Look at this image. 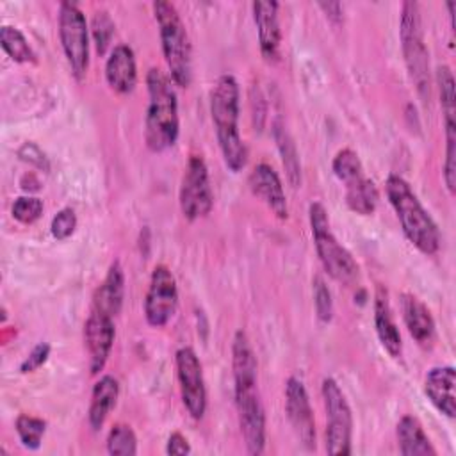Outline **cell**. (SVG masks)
Here are the masks:
<instances>
[{
    "label": "cell",
    "instance_id": "cell-1",
    "mask_svg": "<svg viewBox=\"0 0 456 456\" xmlns=\"http://www.w3.org/2000/svg\"><path fill=\"white\" fill-rule=\"evenodd\" d=\"M233 394L246 451L258 456L265 449V411L256 385V356L248 335L239 330L232 342Z\"/></svg>",
    "mask_w": 456,
    "mask_h": 456
},
{
    "label": "cell",
    "instance_id": "cell-2",
    "mask_svg": "<svg viewBox=\"0 0 456 456\" xmlns=\"http://www.w3.org/2000/svg\"><path fill=\"white\" fill-rule=\"evenodd\" d=\"M240 89L233 75H221L210 93V116L226 167L239 173L248 162V148L239 134Z\"/></svg>",
    "mask_w": 456,
    "mask_h": 456
},
{
    "label": "cell",
    "instance_id": "cell-3",
    "mask_svg": "<svg viewBox=\"0 0 456 456\" xmlns=\"http://www.w3.org/2000/svg\"><path fill=\"white\" fill-rule=\"evenodd\" d=\"M148 107L144 116V142L150 151L160 153L171 148L180 134L178 100L173 80L159 68L146 75Z\"/></svg>",
    "mask_w": 456,
    "mask_h": 456
},
{
    "label": "cell",
    "instance_id": "cell-4",
    "mask_svg": "<svg viewBox=\"0 0 456 456\" xmlns=\"http://www.w3.org/2000/svg\"><path fill=\"white\" fill-rule=\"evenodd\" d=\"M387 198L401 223L404 237L424 255L431 256L440 249V230L419 201L410 183L399 175H388L385 182Z\"/></svg>",
    "mask_w": 456,
    "mask_h": 456
},
{
    "label": "cell",
    "instance_id": "cell-5",
    "mask_svg": "<svg viewBox=\"0 0 456 456\" xmlns=\"http://www.w3.org/2000/svg\"><path fill=\"white\" fill-rule=\"evenodd\" d=\"M151 7L159 25L160 46L169 69V78L173 84L187 87L192 80V46L187 28L173 4L157 0Z\"/></svg>",
    "mask_w": 456,
    "mask_h": 456
},
{
    "label": "cell",
    "instance_id": "cell-6",
    "mask_svg": "<svg viewBox=\"0 0 456 456\" xmlns=\"http://www.w3.org/2000/svg\"><path fill=\"white\" fill-rule=\"evenodd\" d=\"M314 246L324 271L338 283L353 285L358 280L360 267L353 255L338 242L330 226V217L322 203L314 201L308 207Z\"/></svg>",
    "mask_w": 456,
    "mask_h": 456
},
{
    "label": "cell",
    "instance_id": "cell-7",
    "mask_svg": "<svg viewBox=\"0 0 456 456\" xmlns=\"http://www.w3.org/2000/svg\"><path fill=\"white\" fill-rule=\"evenodd\" d=\"M401 48L404 55V64L408 75L422 100L431 94V78H429V59L428 48L422 34L420 7L417 2H404L401 7V23H399Z\"/></svg>",
    "mask_w": 456,
    "mask_h": 456
},
{
    "label": "cell",
    "instance_id": "cell-8",
    "mask_svg": "<svg viewBox=\"0 0 456 456\" xmlns=\"http://www.w3.org/2000/svg\"><path fill=\"white\" fill-rule=\"evenodd\" d=\"M59 39L73 77L82 80L89 68V27L75 2L59 4Z\"/></svg>",
    "mask_w": 456,
    "mask_h": 456
},
{
    "label": "cell",
    "instance_id": "cell-9",
    "mask_svg": "<svg viewBox=\"0 0 456 456\" xmlns=\"http://www.w3.org/2000/svg\"><path fill=\"white\" fill-rule=\"evenodd\" d=\"M326 410V452L331 456L351 454L353 413L351 406L333 378H324L321 387Z\"/></svg>",
    "mask_w": 456,
    "mask_h": 456
},
{
    "label": "cell",
    "instance_id": "cell-10",
    "mask_svg": "<svg viewBox=\"0 0 456 456\" xmlns=\"http://www.w3.org/2000/svg\"><path fill=\"white\" fill-rule=\"evenodd\" d=\"M178 203L183 217L189 221L208 216L214 207V192L210 185L208 167L201 155H191L187 160L180 182Z\"/></svg>",
    "mask_w": 456,
    "mask_h": 456
},
{
    "label": "cell",
    "instance_id": "cell-11",
    "mask_svg": "<svg viewBox=\"0 0 456 456\" xmlns=\"http://www.w3.org/2000/svg\"><path fill=\"white\" fill-rule=\"evenodd\" d=\"M178 306L176 278L167 265H155L144 296V317L151 328H164Z\"/></svg>",
    "mask_w": 456,
    "mask_h": 456
},
{
    "label": "cell",
    "instance_id": "cell-12",
    "mask_svg": "<svg viewBox=\"0 0 456 456\" xmlns=\"http://www.w3.org/2000/svg\"><path fill=\"white\" fill-rule=\"evenodd\" d=\"M175 363L182 403L187 413L194 420H200L207 411V387L200 358L192 347L185 346L176 351Z\"/></svg>",
    "mask_w": 456,
    "mask_h": 456
},
{
    "label": "cell",
    "instance_id": "cell-13",
    "mask_svg": "<svg viewBox=\"0 0 456 456\" xmlns=\"http://www.w3.org/2000/svg\"><path fill=\"white\" fill-rule=\"evenodd\" d=\"M285 411L297 440L308 449H315V420L308 392L303 381L290 376L285 383Z\"/></svg>",
    "mask_w": 456,
    "mask_h": 456
},
{
    "label": "cell",
    "instance_id": "cell-14",
    "mask_svg": "<svg viewBox=\"0 0 456 456\" xmlns=\"http://www.w3.org/2000/svg\"><path fill=\"white\" fill-rule=\"evenodd\" d=\"M114 317L94 310L89 314L84 324V340L89 353V369L91 374H100L110 356L116 330H114Z\"/></svg>",
    "mask_w": 456,
    "mask_h": 456
},
{
    "label": "cell",
    "instance_id": "cell-15",
    "mask_svg": "<svg viewBox=\"0 0 456 456\" xmlns=\"http://www.w3.org/2000/svg\"><path fill=\"white\" fill-rule=\"evenodd\" d=\"M280 4L274 0H256L251 4L253 20L258 34L260 53L267 62H276L280 59V45H281V28L278 18Z\"/></svg>",
    "mask_w": 456,
    "mask_h": 456
},
{
    "label": "cell",
    "instance_id": "cell-16",
    "mask_svg": "<svg viewBox=\"0 0 456 456\" xmlns=\"http://www.w3.org/2000/svg\"><path fill=\"white\" fill-rule=\"evenodd\" d=\"M248 185L251 192L258 200H262L278 219L289 217V205H287V196H285L281 180L269 164L265 162L256 164L248 176Z\"/></svg>",
    "mask_w": 456,
    "mask_h": 456
},
{
    "label": "cell",
    "instance_id": "cell-17",
    "mask_svg": "<svg viewBox=\"0 0 456 456\" xmlns=\"http://www.w3.org/2000/svg\"><path fill=\"white\" fill-rule=\"evenodd\" d=\"M105 80L118 94H130L137 84L135 53L128 45H116L105 62Z\"/></svg>",
    "mask_w": 456,
    "mask_h": 456
},
{
    "label": "cell",
    "instance_id": "cell-18",
    "mask_svg": "<svg viewBox=\"0 0 456 456\" xmlns=\"http://www.w3.org/2000/svg\"><path fill=\"white\" fill-rule=\"evenodd\" d=\"M456 372L452 365H440L433 367L426 374L424 381V392L429 399V403L447 419L456 417Z\"/></svg>",
    "mask_w": 456,
    "mask_h": 456
},
{
    "label": "cell",
    "instance_id": "cell-19",
    "mask_svg": "<svg viewBox=\"0 0 456 456\" xmlns=\"http://www.w3.org/2000/svg\"><path fill=\"white\" fill-rule=\"evenodd\" d=\"M374 326H376V335L383 346V349L397 358L403 353V340L399 328L395 324L392 306L388 301V292L383 287H378L376 296H374Z\"/></svg>",
    "mask_w": 456,
    "mask_h": 456
},
{
    "label": "cell",
    "instance_id": "cell-20",
    "mask_svg": "<svg viewBox=\"0 0 456 456\" xmlns=\"http://www.w3.org/2000/svg\"><path fill=\"white\" fill-rule=\"evenodd\" d=\"M403 321L411 338L420 346H429L435 338V321L428 306L413 294H401Z\"/></svg>",
    "mask_w": 456,
    "mask_h": 456
},
{
    "label": "cell",
    "instance_id": "cell-21",
    "mask_svg": "<svg viewBox=\"0 0 456 456\" xmlns=\"http://www.w3.org/2000/svg\"><path fill=\"white\" fill-rule=\"evenodd\" d=\"M125 297V274L118 260L109 265L105 280L96 289L93 297V308L116 317L123 306Z\"/></svg>",
    "mask_w": 456,
    "mask_h": 456
},
{
    "label": "cell",
    "instance_id": "cell-22",
    "mask_svg": "<svg viewBox=\"0 0 456 456\" xmlns=\"http://www.w3.org/2000/svg\"><path fill=\"white\" fill-rule=\"evenodd\" d=\"M118 395H119V383L110 374L100 376L98 381L93 385L89 415H87L89 426L93 428V431H98L103 426L105 419L109 417V413L118 403Z\"/></svg>",
    "mask_w": 456,
    "mask_h": 456
},
{
    "label": "cell",
    "instance_id": "cell-23",
    "mask_svg": "<svg viewBox=\"0 0 456 456\" xmlns=\"http://www.w3.org/2000/svg\"><path fill=\"white\" fill-rule=\"evenodd\" d=\"M395 435H397L399 452L403 456H435L436 454V449L433 447L422 424L413 415H404L399 419Z\"/></svg>",
    "mask_w": 456,
    "mask_h": 456
},
{
    "label": "cell",
    "instance_id": "cell-24",
    "mask_svg": "<svg viewBox=\"0 0 456 456\" xmlns=\"http://www.w3.org/2000/svg\"><path fill=\"white\" fill-rule=\"evenodd\" d=\"M379 201V191L369 176H362L353 183L346 185V205L360 214V216H370Z\"/></svg>",
    "mask_w": 456,
    "mask_h": 456
},
{
    "label": "cell",
    "instance_id": "cell-25",
    "mask_svg": "<svg viewBox=\"0 0 456 456\" xmlns=\"http://www.w3.org/2000/svg\"><path fill=\"white\" fill-rule=\"evenodd\" d=\"M273 135H274V141L278 144V150H280V155H281V162H283V167L287 171V178H289L290 185L292 187H299V183H301V166H299L297 150L294 146L292 137L289 135V132L285 130V126L280 121L274 123Z\"/></svg>",
    "mask_w": 456,
    "mask_h": 456
},
{
    "label": "cell",
    "instance_id": "cell-26",
    "mask_svg": "<svg viewBox=\"0 0 456 456\" xmlns=\"http://www.w3.org/2000/svg\"><path fill=\"white\" fill-rule=\"evenodd\" d=\"M0 46L14 62L27 64V62L37 61L36 53H34L32 46L28 45L27 37L23 36V32L12 25L0 27Z\"/></svg>",
    "mask_w": 456,
    "mask_h": 456
},
{
    "label": "cell",
    "instance_id": "cell-27",
    "mask_svg": "<svg viewBox=\"0 0 456 456\" xmlns=\"http://www.w3.org/2000/svg\"><path fill=\"white\" fill-rule=\"evenodd\" d=\"M14 429H16L18 438L23 447H27L30 451H37L41 447V440L46 433V420L34 417V415L21 413L14 420Z\"/></svg>",
    "mask_w": 456,
    "mask_h": 456
},
{
    "label": "cell",
    "instance_id": "cell-28",
    "mask_svg": "<svg viewBox=\"0 0 456 456\" xmlns=\"http://www.w3.org/2000/svg\"><path fill=\"white\" fill-rule=\"evenodd\" d=\"M331 169H333V175L340 182H344V185L353 183L358 178L365 176L362 160L356 155V151H353L351 148H342L340 151H337V155L331 160Z\"/></svg>",
    "mask_w": 456,
    "mask_h": 456
},
{
    "label": "cell",
    "instance_id": "cell-29",
    "mask_svg": "<svg viewBox=\"0 0 456 456\" xmlns=\"http://www.w3.org/2000/svg\"><path fill=\"white\" fill-rule=\"evenodd\" d=\"M107 452L112 456L137 454V436L128 424L118 422L107 435Z\"/></svg>",
    "mask_w": 456,
    "mask_h": 456
},
{
    "label": "cell",
    "instance_id": "cell-30",
    "mask_svg": "<svg viewBox=\"0 0 456 456\" xmlns=\"http://www.w3.org/2000/svg\"><path fill=\"white\" fill-rule=\"evenodd\" d=\"M436 86L440 96V107L444 119H456V93H454V77L449 66L436 68Z\"/></svg>",
    "mask_w": 456,
    "mask_h": 456
},
{
    "label": "cell",
    "instance_id": "cell-31",
    "mask_svg": "<svg viewBox=\"0 0 456 456\" xmlns=\"http://www.w3.org/2000/svg\"><path fill=\"white\" fill-rule=\"evenodd\" d=\"M445 125V160L444 182L451 194L456 191V119H444Z\"/></svg>",
    "mask_w": 456,
    "mask_h": 456
},
{
    "label": "cell",
    "instance_id": "cell-32",
    "mask_svg": "<svg viewBox=\"0 0 456 456\" xmlns=\"http://www.w3.org/2000/svg\"><path fill=\"white\" fill-rule=\"evenodd\" d=\"M312 290H314V306H315L317 319L321 322H330L333 317V299L322 276L314 278Z\"/></svg>",
    "mask_w": 456,
    "mask_h": 456
},
{
    "label": "cell",
    "instance_id": "cell-33",
    "mask_svg": "<svg viewBox=\"0 0 456 456\" xmlns=\"http://www.w3.org/2000/svg\"><path fill=\"white\" fill-rule=\"evenodd\" d=\"M91 32H93V39L96 45V52L100 55L105 53L112 34H114V21L110 20V16L105 11H96L91 21Z\"/></svg>",
    "mask_w": 456,
    "mask_h": 456
},
{
    "label": "cell",
    "instance_id": "cell-34",
    "mask_svg": "<svg viewBox=\"0 0 456 456\" xmlns=\"http://www.w3.org/2000/svg\"><path fill=\"white\" fill-rule=\"evenodd\" d=\"M12 217L21 224L36 223L43 214V201L36 196H20L12 203Z\"/></svg>",
    "mask_w": 456,
    "mask_h": 456
},
{
    "label": "cell",
    "instance_id": "cell-35",
    "mask_svg": "<svg viewBox=\"0 0 456 456\" xmlns=\"http://www.w3.org/2000/svg\"><path fill=\"white\" fill-rule=\"evenodd\" d=\"M75 228H77V214H75V210L69 208V207L61 208V210L53 216V219H52V223H50V232H52V235H53L57 240H66L68 237H71L73 232H75Z\"/></svg>",
    "mask_w": 456,
    "mask_h": 456
},
{
    "label": "cell",
    "instance_id": "cell-36",
    "mask_svg": "<svg viewBox=\"0 0 456 456\" xmlns=\"http://www.w3.org/2000/svg\"><path fill=\"white\" fill-rule=\"evenodd\" d=\"M50 344L48 342H39L32 347V351L25 356V360L20 363V372L21 374H30L34 370H37L41 365L46 363L48 356H50Z\"/></svg>",
    "mask_w": 456,
    "mask_h": 456
},
{
    "label": "cell",
    "instance_id": "cell-37",
    "mask_svg": "<svg viewBox=\"0 0 456 456\" xmlns=\"http://www.w3.org/2000/svg\"><path fill=\"white\" fill-rule=\"evenodd\" d=\"M18 157L23 160V162H28L43 171H48V160L45 157V153L41 151L39 146H36L34 142H23L21 148L18 150Z\"/></svg>",
    "mask_w": 456,
    "mask_h": 456
},
{
    "label": "cell",
    "instance_id": "cell-38",
    "mask_svg": "<svg viewBox=\"0 0 456 456\" xmlns=\"http://www.w3.org/2000/svg\"><path fill=\"white\" fill-rule=\"evenodd\" d=\"M166 452L171 454V456H185V454H191V445H189L187 438L182 433L175 431L167 438Z\"/></svg>",
    "mask_w": 456,
    "mask_h": 456
},
{
    "label": "cell",
    "instance_id": "cell-39",
    "mask_svg": "<svg viewBox=\"0 0 456 456\" xmlns=\"http://www.w3.org/2000/svg\"><path fill=\"white\" fill-rule=\"evenodd\" d=\"M319 7L326 12V18L333 23L342 21V5L338 2H319Z\"/></svg>",
    "mask_w": 456,
    "mask_h": 456
}]
</instances>
